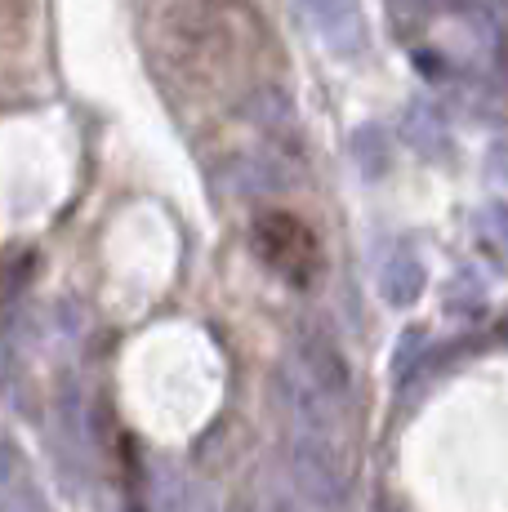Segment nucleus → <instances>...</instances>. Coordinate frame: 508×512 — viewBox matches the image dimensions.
Returning a JSON list of instances; mask_svg holds the SVG:
<instances>
[{"instance_id": "nucleus-1", "label": "nucleus", "mask_w": 508, "mask_h": 512, "mask_svg": "<svg viewBox=\"0 0 508 512\" xmlns=\"http://www.w3.org/2000/svg\"><path fill=\"white\" fill-rule=\"evenodd\" d=\"M290 481L308 499L312 508L335 512L348 499V468L339 459L335 437H317V432H290Z\"/></svg>"}, {"instance_id": "nucleus-2", "label": "nucleus", "mask_w": 508, "mask_h": 512, "mask_svg": "<svg viewBox=\"0 0 508 512\" xmlns=\"http://www.w3.org/2000/svg\"><path fill=\"white\" fill-rule=\"evenodd\" d=\"M254 250L290 285H308L321 268L317 236H312L295 214H263V219H254Z\"/></svg>"}, {"instance_id": "nucleus-3", "label": "nucleus", "mask_w": 508, "mask_h": 512, "mask_svg": "<svg viewBox=\"0 0 508 512\" xmlns=\"http://www.w3.org/2000/svg\"><path fill=\"white\" fill-rule=\"evenodd\" d=\"M272 397H277L281 415L290 419L295 432H317V437H335V419H339V401L321 388L312 374L299 366L295 357H281L277 374H272Z\"/></svg>"}, {"instance_id": "nucleus-4", "label": "nucleus", "mask_w": 508, "mask_h": 512, "mask_svg": "<svg viewBox=\"0 0 508 512\" xmlns=\"http://www.w3.org/2000/svg\"><path fill=\"white\" fill-rule=\"evenodd\" d=\"M308 27L321 36L339 58H357L366 49V14L361 0H299Z\"/></svg>"}, {"instance_id": "nucleus-5", "label": "nucleus", "mask_w": 508, "mask_h": 512, "mask_svg": "<svg viewBox=\"0 0 508 512\" xmlns=\"http://www.w3.org/2000/svg\"><path fill=\"white\" fill-rule=\"evenodd\" d=\"M290 357H295L299 366H304L312 379H317L321 388L339 401V406H344L348 392H353V370H348V361L339 357V348L326 339V334H304V339L290 348Z\"/></svg>"}, {"instance_id": "nucleus-6", "label": "nucleus", "mask_w": 508, "mask_h": 512, "mask_svg": "<svg viewBox=\"0 0 508 512\" xmlns=\"http://www.w3.org/2000/svg\"><path fill=\"white\" fill-rule=\"evenodd\" d=\"M290 183V174L281 170V161H268V156H232L219 170V187L237 201H254V196H272Z\"/></svg>"}, {"instance_id": "nucleus-7", "label": "nucleus", "mask_w": 508, "mask_h": 512, "mask_svg": "<svg viewBox=\"0 0 508 512\" xmlns=\"http://www.w3.org/2000/svg\"><path fill=\"white\" fill-rule=\"evenodd\" d=\"M402 139L415 147L419 156H428V161H442V156L451 152V130H446L442 107L428 103V98H415L402 112Z\"/></svg>"}, {"instance_id": "nucleus-8", "label": "nucleus", "mask_w": 508, "mask_h": 512, "mask_svg": "<svg viewBox=\"0 0 508 512\" xmlns=\"http://www.w3.org/2000/svg\"><path fill=\"white\" fill-rule=\"evenodd\" d=\"M424 281H428L424 263H419L410 250H393L388 263L379 268V294H384L393 308H410V303L424 294Z\"/></svg>"}, {"instance_id": "nucleus-9", "label": "nucleus", "mask_w": 508, "mask_h": 512, "mask_svg": "<svg viewBox=\"0 0 508 512\" xmlns=\"http://www.w3.org/2000/svg\"><path fill=\"white\" fill-rule=\"evenodd\" d=\"M156 481H161V495H156L161 512H219V508H214V499H210V490L192 486L183 472L161 468V472H156Z\"/></svg>"}, {"instance_id": "nucleus-10", "label": "nucleus", "mask_w": 508, "mask_h": 512, "mask_svg": "<svg viewBox=\"0 0 508 512\" xmlns=\"http://www.w3.org/2000/svg\"><path fill=\"white\" fill-rule=\"evenodd\" d=\"M54 419H58V437H63V446L72 450V455H85V437H90V428H85V423H90V410H85V397H81V388H76V383H67V388H63Z\"/></svg>"}, {"instance_id": "nucleus-11", "label": "nucleus", "mask_w": 508, "mask_h": 512, "mask_svg": "<svg viewBox=\"0 0 508 512\" xmlns=\"http://www.w3.org/2000/svg\"><path fill=\"white\" fill-rule=\"evenodd\" d=\"M348 147H353V161H357V170L366 174V179H379V174H388V161H393V152H388V139H384V130H379V125H361V130H353Z\"/></svg>"}, {"instance_id": "nucleus-12", "label": "nucleus", "mask_w": 508, "mask_h": 512, "mask_svg": "<svg viewBox=\"0 0 508 512\" xmlns=\"http://www.w3.org/2000/svg\"><path fill=\"white\" fill-rule=\"evenodd\" d=\"M250 121L263 125V130H286V125H295V107H290V98L277 90V85H263V90L250 94L246 103Z\"/></svg>"}, {"instance_id": "nucleus-13", "label": "nucleus", "mask_w": 508, "mask_h": 512, "mask_svg": "<svg viewBox=\"0 0 508 512\" xmlns=\"http://www.w3.org/2000/svg\"><path fill=\"white\" fill-rule=\"evenodd\" d=\"M473 228H477V236H482V245H491L495 254H508V205L504 201L482 205L477 219H473Z\"/></svg>"}, {"instance_id": "nucleus-14", "label": "nucleus", "mask_w": 508, "mask_h": 512, "mask_svg": "<svg viewBox=\"0 0 508 512\" xmlns=\"http://www.w3.org/2000/svg\"><path fill=\"white\" fill-rule=\"evenodd\" d=\"M393 5V18H397V27H410V23H433L437 18V9L446 5V0H388Z\"/></svg>"}, {"instance_id": "nucleus-15", "label": "nucleus", "mask_w": 508, "mask_h": 512, "mask_svg": "<svg viewBox=\"0 0 508 512\" xmlns=\"http://www.w3.org/2000/svg\"><path fill=\"white\" fill-rule=\"evenodd\" d=\"M486 179L495 187H508V139L491 143V152H486Z\"/></svg>"}, {"instance_id": "nucleus-16", "label": "nucleus", "mask_w": 508, "mask_h": 512, "mask_svg": "<svg viewBox=\"0 0 508 512\" xmlns=\"http://www.w3.org/2000/svg\"><path fill=\"white\" fill-rule=\"evenodd\" d=\"M0 512H45V504L36 490H18V495L0 499Z\"/></svg>"}, {"instance_id": "nucleus-17", "label": "nucleus", "mask_w": 508, "mask_h": 512, "mask_svg": "<svg viewBox=\"0 0 508 512\" xmlns=\"http://www.w3.org/2000/svg\"><path fill=\"white\" fill-rule=\"evenodd\" d=\"M415 348H424V330H406V334H402V352H397V374H406L410 357H415Z\"/></svg>"}, {"instance_id": "nucleus-18", "label": "nucleus", "mask_w": 508, "mask_h": 512, "mask_svg": "<svg viewBox=\"0 0 508 512\" xmlns=\"http://www.w3.org/2000/svg\"><path fill=\"white\" fill-rule=\"evenodd\" d=\"M241 512H286V508H281V499H272V495H250L246 504H241Z\"/></svg>"}, {"instance_id": "nucleus-19", "label": "nucleus", "mask_w": 508, "mask_h": 512, "mask_svg": "<svg viewBox=\"0 0 508 512\" xmlns=\"http://www.w3.org/2000/svg\"><path fill=\"white\" fill-rule=\"evenodd\" d=\"M9 477H14V446L0 437V486H5Z\"/></svg>"}]
</instances>
